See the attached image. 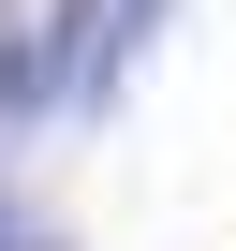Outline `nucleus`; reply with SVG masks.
Returning <instances> with one entry per match:
<instances>
[{"label":"nucleus","instance_id":"f03ea898","mask_svg":"<svg viewBox=\"0 0 236 251\" xmlns=\"http://www.w3.org/2000/svg\"><path fill=\"white\" fill-rule=\"evenodd\" d=\"M0 251H30V236H15V222H0Z\"/></svg>","mask_w":236,"mask_h":251},{"label":"nucleus","instance_id":"f257e3e1","mask_svg":"<svg viewBox=\"0 0 236 251\" xmlns=\"http://www.w3.org/2000/svg\"><path fill=\"white\" fill-rule=\"evenodd\" d=\"M30 103H59V74H45V30H15V15H0V118H30Z\"/></svg>","mask_w":236,"mask_h":251}]
</instances>
